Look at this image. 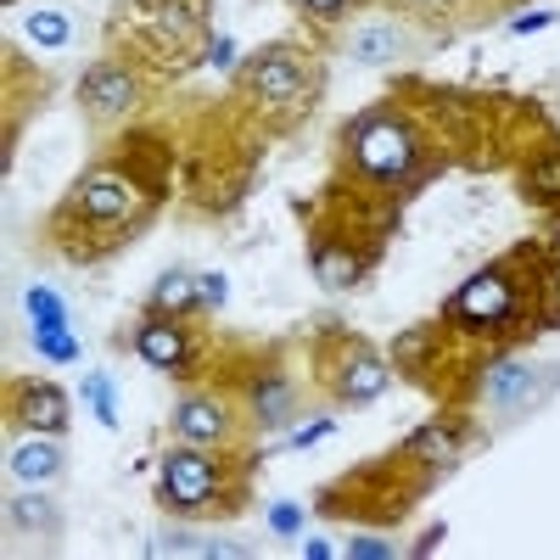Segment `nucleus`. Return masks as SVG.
Wrapping results in <instances>:
<instances>
[{
  "instance_id": "nucleus-9",
  "label": "nucleus",
  "mask_w": 560,
  "mask_h": 560,
  "mask_svg": "<svg viewBox=\"0 0 560 560\" xmlns=\"http://www.w3.org/2000/svg\"><path fill=\"white\" fill-rule=\"evenodd\" d=\"M387 393V370L376 353H353L342 364V376H337V398L342 404H370V398H382Z\"/></svg>"
},
{
  "instance_id": "nucleus-18",
  "label": "nucleus",
  "mask_w": 560,
  "mask_h": 560,
  "mask_svg": "<svg viewBox=\"0 0 560 560\" xmlns=\"http://www.w3.org/2000/svg\"><path fill=\"white\" fill-rule=\"evenodd\" d=\"M152 555H213V544H202L197 533H158Z\"/></svg>"
},
{
  "instance_id": "nucleus-3",
  "label": "nucleus",
  "mask_w": 560,
  "mask_h": 560,
  "mask_svg": "<svg viewBox=\"0 0 560 560\" xmlns=\"http://www.w3.org/2000/svg\"><path fill=\"white\" fill-rule=\"evenodd\" d=\"M454 314L465 319V325H477V331H488V325H504L510 314H516V292L504 287V275H477L471 287H465L459 298H454Z\"/></svg>"
},
{
  "instance_id": "nucleus-6",
  "label": "nucleus",
  "mask_w": 560,
  "mask_h": 560,
  "mask_svg": "<svg viewBox=\"0 0 560 560\" xmlns=\"http://www.w3.org/2000/svg\"><path fill=\"white\" fill-rule=\"evenodd\" d=\"M84 107L96 113V118H118V113H129V102H135V79L124 73V68H113V62H102V68H90L84 73Z\"/></svg>"
},
{
  "instance_id": "nucleus-14",
  "label": "nucleus",
  "mask_w": 560,
  "mask_h": 560,
  "mask_svg": "<svg viewBox=\"0 0 560 560\" xmlns=\"http://www.w3.org/2000/svg\"><path fill=\"white\" fill-rule=\"evenodd\" d=\"M493 404H522L527 393H533V370H522V364H504L499 376H493Z\"/></svg>"
},
{
  "instance_id": "nucleus-1",
  "label": "nucleus",
  "mask_w": 560,
  "mask_h": 560,
  "mask_svg": "<svg viewBox=\"0 0 560 560\" xmlns=\"http://www.w3.org/2000/svg\"><path fill=\"white\" fill-rule=\"evenodd\" d=\"M219 488V471H213V459L197 454V448H174L163 459V504L168 510H202Z\"/></svg>"
},
{
  "instance_id": "nucleus-17",
  "label": "nucleus",
  "mask_w": 560,
  "mask_h": 560,
  "mask_svg": "<svg viewBox=\"0 0 560 560\" xmlns=\"http://www.w3.org/2000/svg\"><path fill=\"white\" fill-rule=\"evenodd\" d=\"M68 34H73V23H68V18H57V12L28 18V39H39V45H68Z\"/></svg>"
},
{
  "instance_id": "nucleus-25",
  "label": "nucleus",
  "mask_w": 560,
  "mask_h": 560,
  "mask_svg": "<svg viewBox=\"0 0 560 560\" xmlns=\"http://www.w3.org/2000/svg\"><path fill=\"white\" fill-rule=\"evenodd\" d=\"M538 191H560V168H555V163L538 168Z\"/></svg>"
},
{
  "instance_id": "nucleus-5",
  "label": "nucleus",
  "mask_w": 560,
  "mask_h": 560,
  "mask_svg": "<svg viewBox=\"0 0 560 560\" xmlns=\"http://www.w3.org/2000/svg\"><path fill=\"white\" fill-rule=\"evenodd\" d=\"M73 208H79L90 224H118V219H129V213H135V191H129V185H124L118 174H90V179L79 185Z\"/></svg>"
},
{
  "instance_id": "nucleus-24",
  "label": "nucleus",
  "mask_w": 560,
  "mask_h": 560,
  "mask_svg": "<svg viewBox=\"0 0 560 560\" xmlns=\"http://www.w3.org/2000/svg\"><path fill=\"white\" fill-rule=\"evenodd\" d=\"M348 555H393V549H387V544H376V538H353V544H348Z\"/></svg>"
},
{
  "instance_id": "nucleus-13",
  "label": "nucleus",
  "mask_w": 560,
  "mask_h": 560,
  "mask_svg": "<svg viewBox=\"0 0 560 560\" xmlns=\"http://www.w3.org/2000/svg\"><path fill=\"white\" fill-rule=\"evenodd\" d=\"M191 298H202V280L185 275V269H174V275H163V287H158L152 308H158V314H174V308H185Z\"/></svg>"
},
{
  "instance_id": "nucleus-2",
  "label": "nucleus",
  "mask_w": 560,
  "mask_h": 560,
  "mask_svg": "<svg viewBox=\"0 0 560 560\" xmlns=\"http://www.w3.org/2000/svg\"><path fill=\"white\" fill-rule=\"evenodd\" d=\"M353 152H359V168L370 179H404L409 163H415V140L398 129V124H364L359 140H353Z\"/></svg>"
},
{
  "instance_id": "nucleus-26",
  "label": "nucleus",
  "mask_w": 560,
  "mask_h": 560,
  "mask_svg": "<svg viewBox=\"0 0 560 560\" xmlns=\"http://www.w3.org/2000/svg\"><path fill=\"white\" fill-rule=\"evenodd\" d=\"M420 7H427V0H420ZM432 7H448V0H432Z\"/></svg>"
},
{
  "instance_id": "nucleus-19",
  "label": "nucleus",
  "mask_w": 560,
  "mask_h": 560,
  "mask_svg": "<svg viewBox=\"0 0 560 560\" xmlns=\"http://www.w3.org/2000/svg\"><path fill=\"white\" fill-rule=\"evenodd\" d=\"M319 280H325V287H353L359 269H353L348 253H325V258H319Z\"/></svg>"
},
{
  "instance_id": "nucleus-12",
  "label": "nucleus",
  "mask_w": 560,
  "mask_h": 560,
  "mask_svg": "<svg viewBox=\"0 0 560 560\" xmlns=\"http://www.w3.org/2000/svg\"><path fill=\"white\" fill-rule=\"evenodd\" d=\"M174 427H179V438H191V443H213L224 432V409L213 398H179Z\"/></svg>"
},
{
  "instance_id": "nucleus-8",
  "label": "nucleus",
  "mask_w": 560,
  "mask_h": 560,
  "mask_svg": "<svg viewBox=\"0 0 560 560\" xmlns=\"http://www.w3.org/2000/svg\"><path fill=\"white\" fill-rule=\"evenodd\" d=\"M18 415H23V427L57 438V432L68 427V398H62L57 387H45V382H23V387H18Z\"/></svg>"
},
{
  "instance_id": "nucleus-11",
  "label": "nucleus",
  "mask_w": 560,
  "mask_h": 560,
  "mask_svg": "<svg viewBox=\"0 0 560 560\" xmlns=\"http://www.w3.org/2000/svg\"><path fill=\"white\" fill-rule=\"evenodd\" d=\"M135 353L147 359V364H158V370H174V364H185V353H191V342H185L174 325H147V331L135 337Z\"/></svg>"
},
{
  "instance_id": "nucleus-20",
  "label": "nucleus",
  "mask_w": 560,
  "mask_h": 560,
  "mask_svg": "<svg viewBox=\"0 0 560 560\" xmlns=\"http://www.w3.org/2000/svg\"><path fill=\"white\" fill-rule=\"evenodd\" d=\"M454 443H459V438H454V432H443V427H432V432H420V438H415V448H420V454H427V459H438V465L459 454Z\"/></svg>"
},
{
  "instance_id": "nucleus-7",
  "label": "nucleus",
  "mask_w": 560,
  "mask_h": 560,
  "mask_svg": "<svg viewBox=\"0 0 560 560\" xmlns=\"http://www.w3.org/2000/svg\"><path fill=\"white\" fill-rule=\"evenodd\" d=\"M348 57L353 62H370V68H382V62H398L404 57V28L387 23V18H370L348 34Z\"/></svg>"
},
{
  "instance_id": "nucleus-21",
  "label": "nucleus",
  "mask_w": 560,
  "mask_h": 560,
  "mask_svg": "<svg viewBox=\"0 0 560 560\" xmlns=\"http://www.w3.org/2000/svg\"><path fill=\"white\" fill-rule=\"evenodd\" d=\"M90 398H96V415L113 427V387H107V376H90Z\"/></svg>"
},
{
  "instance_id": "nucleus-15",
  "label": "nucleus",
  "mask_w": 560,
  "mask_h": 560,
  "mask_svg": "<svg viewBox=\"0 0 560 560\" xmlns=\"http://www.w3.org/2000/svg\"><path fill=\"white\" fill-rule=\"evenodd\" d=\"M287 415H292V393H287V382H264V387H258V420H264V427H280Z\"/></svg>"
},
{
  "instance_id": "nucleus-22",
  "label": "nucleus",
  "mask_w": 560,
  "mask_h": 560,
  "mask_svg": "<svg viewBox=\"0 0 560 560\" xmlns=\"http://www.w3.org/2000/svg\"><path fill=\"white\" fill-rule=\"evenodd\" d=\"M298 7H303V12H314V18H337V12L348 7V0H298Z\"/></svg>"
},
{
  "instance_id": "nucleus-23",
  "label": "nucleus",
  "mask_w": 560,
  "mask_h": 560,
  "mask_svg": "<svg viewBox=\"0 0 560 560\" xmlns=\"http://www.w3.org/2000/svg\"><path fill=\"white\" fill-rule=\"evenodd\" d=\"M269 522H275V533H298V527H303V516H298V510H287V504H280Z\"/></svg>"
},
{
  "instance_id": "nucleus-4",
  "label": "nucleus",
  "mask_w": 560,
  "mask_h": 560,
  "mask_svg": "<svg viewBox=\"0 0 560 560\" xmlns=\"http://www.w3.org/2000/svg\"><path fill=\"white\" fill-rule=\"evenodd\" d=\"M247 90H258V102L269 107H292L303 96V68L292 51H264L258 62H247Z\"/></svg>"
},
{
  "instance_id": "nucleus-10",
  "label": "nucleus",
  "mask_w": 560,
  "mask_h": 560,
  "mask_svg": "<svg viewBox=\"0 0 560 560\" xmlns=\"http://www.w3.org/2000/svg\"><path fill=\"white\" fill-rule=\"evenodd\" d=\"M57 471H62V448L51 443V432L12 448V477H23V482H45V477H57Z\"/></svg>"
},
{
  "instance_id": "nucleus-16",
  "label": "nucleus",
  "mask_w": 560,
  "mask_h": 560,
  "mask_svg": "<svg viewBox=\"0 0 560 560\" xmlns=\"http://www.w3.org/2000/svg\"><path fill=\"white\" fill-rule=\"evenodd\" d=\"M12 522H18V527H39V533H51V527H57V510L45 504V499H12Z\"/></svg>"
}]
</instances>
